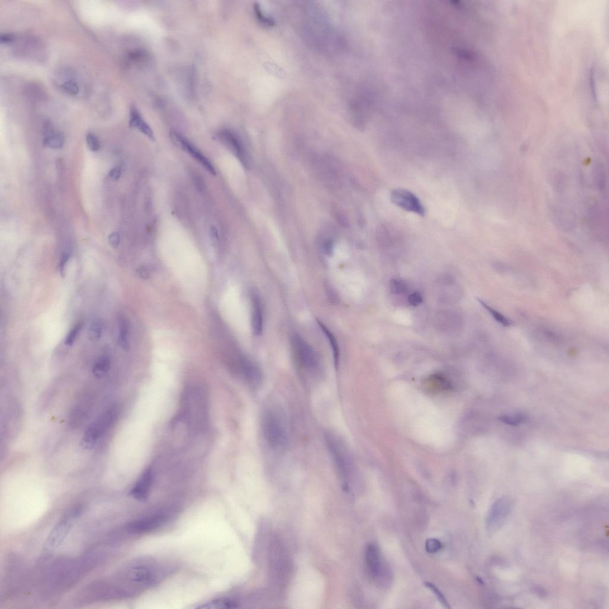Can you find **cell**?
<instances>
[{"mask_svg": "<svg viewBox=\"0 0 609 609\" xmlns=\"http://www.w3.org/2000/svg\"><path fill=\"white\" fill-rule=\"evenodd\" d=\"M163 572L153 561H137L125 567L116 580L110 582L118 598L130 597L158 583Z\"/></svg>", "mask_w": 609, "mask_h": 609, "instance_id": "1", "label": "cell"}, {"mask_svg": "<svg viewBox=\"0 0 609 609\" xmlns=\"http://www.w3.org/2000/svg\"><path fill=\"white\" fill-rule=\"evenodd\" d=\"M325 441L343 490L352 492L357 484L358 473L351 451L342 437L335 433L325 434Z\"/></svg>", "mask_w": 609, "mask_h": 609, "instance_id": "2", "label": "cell"}, {"mask_svg": "<svg viewBox=\"0 0 609 609\" xmlns=\"http://www.w3.org/2000/svg\"><path fill=\"white\" fill-rule=\"evenodd\" d=\"M264 439L270 447L276 451L285 450L289 445L288 428L282 412L276 409L264 412L262 418Z\"/></svg>", "mask_w": 609, "mask_h": 609, "instance_id": "3", "label": "cell"}, {"mask_svg": "<svg viewBox=\"0 0 609 609\" xmlns=\"http://www.w3.org/2000/svg\"><path fill=\"white\" fill-rule=\"evenodd\" d=\"M184 412L187 419L196 427H202L207 419V401L204 392L199 388L189 389L184 395Z\"/></svg>", "mask_w": 609, "mask_h": 609, "instance_id": "4", "label": "cell"}, {"mask_svg": "<svg viewBox=\"0 0 609 609\" xmlns=\"http://www.w3.org/2000/svg\"><path fill=\"white\" fill-rule=\"evenodd\" d=\"M80 509H74L58 521L49 533L46 540V548L54 549L61 546L70 532L75 521L80 514Z\"/></svg>", "mask_w": 609, "mask_h": 609, "instance_id": "5", "label": "cell"}, {"mask_svg": "<svg viewBox=\"0 0 609 609\" xmlns=\"http://www.w3.org/2000/svg\"><path fill=\"white\" fill-rule=\"evenodd\" d=\"M293 343L301 367L311 374L319 372L321 369L319 358L310 345L299 335L293 336Z\"/></svg>", "mask_w": 609, "mask_h": 609, "instance_id": "6", "label": "cell"}, {"mask_svg": "<svg viewBox=\"0 0 609 609\" xmlns=\"http://www.w3.org/2000/svg\"><path fill=\"white\" fill-rule=\"evenodd\" d=\"M512 502L510 498L498 500L490 509L487 518V529L490 533H495L503 526L512 510Z\"/></svg>", "mask_w": 609, "mask_h": 609, "instance_id": "7", "label": "cell"}, {"mask_svg": "<svg viewBox=\"0 0 609 609\" xmlns=\"http://www.w3.org/2000/svg\"><path fill=\"white\" fill-rule=\"evenodd\" d=\"M393 204L405 211L424 217L426 210L420 199L414 193L404 189H395L390 193Z\"/></svg>", "mask_w": 609, "mask_h": 609, "instance_id": "8", "label": "cell"}, {"mask_svg": "<svg viewBox=\"0 0 609 609\" xmlns=\"http://www.w3.org/2000/svg\"><path fill=\"white\" fill-rule=\"evenodd\" d=\"M270 548L271 572L275 579L281 582L290 571L289 557L285 548L277 540L271 543Z\"/></svg>", "mask_w": 609, "mask_h": 609, "instance_id": "9", "label": "cell"}, {"mask_svg": "<svg viewBox=\"0 0 609 609\" xmlns=\"http://www.w3.org/2000/svg\"><path fill=\"white\" fill-rule=\"evenodd\" d=\"M168 520V514L160 512L132 521L127 525L126 530L130 534L135 535L147 533L160 527Z\"/></svg>", "mask_w": 609, "mask_h": 609, "instance_id": "10", "label": "cell"}, {"mask_svg": "<svg viewBox=\"0 0 609 609\" xmlns=\"http://www.w3.org/2000/svg\"><path fill=\"white\" fill-rule=\"evenodd\" d=\"M365 562L368 571L373 578L382 580L386 578L388 571L383 563L382 554L376 545L370 544L367 546L365 553Z\"/></svg>", "mask_w": 609, "mask_h": 609, "instance_id": "11", "label": "cell"}, {"mask_svg": "<svg viewBox=\"0 0 609 609\" xmlns=\"http://www.w3.org/2000/svg\"><path fill=\"white\" fill-rule=\"evenodd\" d=\"M171 137L177 145H179L184 151L189 153L191 157L198 161L205 168L206 170L211 174L216 175V171L211 162L188 139L179 133L174 132V131L171 132Z\"/></svg>", "mask_w": 609, "mask_h": 609, "instance_id": "12", "label": "cell"}, {"mask_svg": "<svg viewBox=\"0 0 609 609\" xmlns=\"http://www.w3.org/2000/svg\"><path fill=\"white\" fill-rule=\"evenodd\" d=\"M240 373L250 386L257 388L262 383L263 376L260 368L249 358L242 357L240 360Z\"/></svg>", "mask_w": 609, "mask_h": 609, "instance_id": "13", "label": "cell"}, {"mask_svg": "<svg viewBox=\"0 0 609 609\" xmlns=\"http://www.w3.org/2000/svg\"><path fill=\"white\" fill-rule=\"evenodd\" d=\"M109 427L110 426L107 421L102 416L100 417L96 422L90 425L84 433L82 439L83 445L85 446V448L89 449L94 447L100 437L108 429Z\"/></svg>", "mask_w": 609, "mask_h": 609, "instance_id": "14", "label": "cell"}, {"mask_svg": "<svg viewBox=\"0 0 609 609\" xmlns=\"http://www.w3.org/2000/svg\"><path fill=\"white\" fill-rule=\"evenodd\" d=\"M153 482V474L147 470L142 475L135 486L131 490L130 495L138 501H145L148 497Z\"/></svg>", "mask_w": 609, "mask_h": 609, "instance_id": "15", "label": "cell"}, {"mask_svg": "<svg viewBox=\"0 0 609 609\" xmlns=\"http://www.w3.org/2000/svg\"><path fill=\"white\" fill-rule=\"evenodd\" d=\"M129 123L131 128L138 130L149 139L155 140L154 132L151 127L146 122L138 108L134 105L130 107Z\"/></svg>", "mask_w": 609, "mask_h": 609, "instance_id": "16", "label": "cell"}, {"mask_svg": "<svg viewBox=\"0 0 609 609\" xmlns=\"http://www.w3.org/2000/svg\"><path fill=\"white\" fill-rule=\"evenodd\" d=\"M252 302V326L255 335L260 336L263 331V311L260 296L256 292L251 295Z\"/></svg>", "mask_w": 609, "mask_h": 609, "instance_id": "17", "label": "cell"}, {"mask_svg": "<svg viewBox=\"0 0 609 609\" xmlns=\"http://www.w3.org/2000/svg\"><path fill=\"white\" fill-rule=\"evenodd\" d=\"M239 603L230 598H220L201 605L196 609H236L239 607Z\"/></svg>", "mask_w": 609, "mask_h": 609, "instance_id": "18", "label": "cell"}, {"mask_svg": "<svg viewBox=\"0 0 609 609\" xmlns=\"http://www.w3.org/2000/svg\"><path fill=\"white\" fill-rule=\"evenodd\" d=\"M218 137L234 154L237 155V157H239L241 152H240L238 140H237L235 134L230 132V130H221L218 133Z\"/></svg>", "mask_w": 609, "mask_h": 609, "instance_id": "19", "label": "cell"}, {"mask_svg": "<svg viewBox=\"0 0 609 609\" xmlns=\"http://www.w3.org/2000/svg\"><path fill=\"white\" fill-rule=\"evenodd\" d=\"M118 320V343L124 351L129 348V324L126 318L120 315Z\"/></svg>", "mask_w": 609, "mask_h": 609, "instance_id": "20", "label": "cell"}, {"mask_svg": "<svg viewBox=\"0 0 609 609\" xmlns=\"http://www.w3.org/2000/svg\"><path fill=\"white\" fill-rule=\"evenodd\" d=\"M46 136L43 139V145L53 149H58L64 144V136L60 133L54 132L53 128H50L45 132Z\"/></svg>", "mask_w": 609, "mask_h": 609, "instance_id": "21", "label": "cell"}, {"mask_svg": "<svg viewBox=\"0 0 609 609\" xmlns=\"http://www.w3.org/2000/svg\"><path fill=\"white\" fill-rule=\"evenodd\" d=\"M318 324L322 330L324 335H326L327 339L330 342L331 348H332L334 361H335V366L337 367L339 365L340 358V350L338 343L337 342L336 337L330 331L327 329V327L325 325L321 323V321H318Z\"/></svg>", "mask_w": 609, "mask_h": 609, "instance_id": "22", "label": "cell"}, {"mask_svg": "<svg viewBox=\"0 0 609 609\" xmlns=\"http://www.w3.org/2000/svg\"><path fill=\"white\" fill-rule=\"evenodd\" d=\"M437 319H439V325L440 327L444 329H454L455 326H457L458 320H460V318L458 317L457 314L451 313V312L446 313V312L443 313H440L439 317Z\"/></svg>", "mask_w": 609, "mask_h": 609, "instance_id": "23", "label": "cell"}, {"mask_svg": "<svg viewBox=\"0 0 609 609\" xmlns=\"http://www.w3.org/2000/svg\"><path fill=\"white\" fill-rule=\"evenodd\" d=\"M111 362L108 357H102L96 362L93 367L92 373L97 379H100L107 374L111 368Z\"/></svg>", "mask_w": 609, "mask_h": 609, "instance_id": "24", "label": "cell"}, {"mask_svg": "<svg viewBox=\"0 0 609 609\" xmlns=\"http://www.w3.org/2000/svg\"><path fill=\"white\" fill-rule=\"evenodd\" d=\"M103 331V324L99 320L93 321L90 324L88 332L89 338L91 341L97 342L101 339Z\"/></svg>", "mask_w": 609, "mask_h": 609, "instance_id": "25", "label": "cell"}, {"mask_svg": "<svg viewBox=\"0 0 609 609\" xmlns=\"http://www.w3.org/2000/svg\"><path fill=\"white\" fill-rule=\"evenodd\" d=\"M390 289L393 294L404 295L408 292L409 286L404 280L394 279L390 281Z\"/></svg>", "mask_w": 609, "mask_h": 609, "instance_id": "26", "label": "cell"}, {"mask_svg": "<svg viewBox=\"0 0 609 609\" xmlns=\"http://www.w3.org/2000/svg\"><path fill=\"white\" fill-rule=\"evenodd\" d=\"M478 301L480 302V304L482 305L484 308L486 309V310L490 312V314H491L493 318H494L496 321H498L499 323H501L505 326H510L511 324V321L509 320L507 318L504 317V315L501 313H499V312L496 311L494 310V309L490 307V306L486 304L485 302H484L483 301H481L480 299H478Z\"/></svg>", "mask_w": 609, "mask_h": 609, "instance_id": "27", "label": "cell"}, {"mask_svg": "<svg viewBox=\"0 0 609 609\" xmlns=\"http://www.w3.org/2000/svg\"><path fill=\"white\" fill-rule=\"evenodd\" d=\"M83 327V323L82 321L74 325V326L70 330L66 337H65L64 341L65 345L68 346L73 345L78 335H79L80 331L82 330Z\"/></svg>", "mask_w": 609, "mask_h": 609, "instance_id": "28", "label": "cell"}, {"mask_svg": "<svg viewBox=\"0 0 609 609\" xmlns=\"http://www.w3.org/2000/svg\"><path fill=\"white\" fill-rule=\"evenodd\" d=\"M62 91L70 95H76L79 92V87L73 80L65 81L60 86Z\"/></svg>", "mask_w": 609, "mask_h": 609, "instance_id": "29", "label": "cell"}, {"mask_svg": "<svg viewBox=\"0 0 609 609\" xmlns=\"http://www.w3.org/2000/svg\"><path fill=\"white\" fill-rule=\"evenodd\" d=\"M425 586H426L428 589L430 590V591L433 592V594L436 596L437 599H438V601L440 602V604L443 606V607L447 609L450 608L447 600H446L444 595H443V593L440 591L439 589L437 588L436 586L433 585L432 583L429 582L425 583Z\"/></svg>", "mask_w": 609, "mask_h": 609, "instance_id": "30", "label": "cell"}, {"mask_svg": "<svg viewBox=\"0 0 609 609\" xmlns=\"http://www.w3.org/2000/svg\"><path fill=\"white\" fill-rule=\"evenodd\" d=\"M442 543L436 539H429L426 542V550L430 554H435L441 550Z\"/></svg>", "mask_w": 609, "mask_h": 609, "instance_id": "31", "label": "cell"}, {"mask_svg": "<svg viewBox=\"0 0 609 609\" xmlns=\"http://www.w3.org/2000/svg\"><path fill=\"white\" fill-rule=\"evenodd\" d=\"M87 146L92 151H98L100 149L99 139L94 134L89 133L86 135Z\"/></svg>", "mask_w": 609, "mask_h": 609, "instance_id": "32", "label": "cell"}, {"mask_svg": "<svg viewBox=\"0 0 609 609\" xmlns=\"http://www.w3.org/2000/svg\"><path fill=\"white\" fill-rule=\"evenodd\" d=\"M254 10L255 12L256 16H257L259 21L264 24H266L267 26H272L274 24V21L270 18H268L262 13L260 5L258 4H255L254 5Z\"/></svg>", "mask_w": 609, "mask_h": 609, "instance_id": "33", "label": "cell"}, {"mask_svg": "<svg viewBox=\"0 0 609 609\" xmlns=\"http://www.w3.org/2000/svg\"><path fill=\"white\" fill-rule=\"evenodd\" d=\"M501 420L503 422L505 423L510 426H517L524 420V417L521 415H515V416H508L505 415L501 418Z\"/></svg>", "mask_w": 609, "mask_h": 609, "instance_id": "34", "label": "cell"}, {"mask_svg": "<svg viewBox=\"0 0 609 609\" xmlns=\"http://www.w3.org/2000/svg\"><path fill=\"white\" fill-rule=\"evenodd\" d=\"M423 300L422 295H421L420 293L418 292L411 293L408 298L409 304L411 306H413V307H417V306L422 304Z\"/></svg>", "mask_w": 609, "mask_h": 609, "instance_id": "35", "label": "cell"}, {"mask_svg": "<svg viewBox=\"0 0 609 609\" xmlns=\"http://www.w3.org/2000/svg\"><path fill=\"white\" fill-rule=\"evenodd\" d=\"M69 258L70 255L67 254V253H65V254H64L62 256L60 263H59V270H60L61 276H64L65 267H66V264Z\"/></svg>", "mask_w": 609, "mask_h": 609, "instance_id": "36", "label": "cell"}, {"mask_svg": "<svg viewBox=\"0 0 609 609\" xmlns=\"http://www.w3.org/2000/svg\"><path fill=\"white\" fill-rule=\"evenodd\" d=\"M108 241L113 248H117L120 244V237L119 234L115 232L111 234L108 237Z\"/></svg>", "mask_w": 609, "mask_h": 609, "instance_id": "37", "label": "cell"}, {"mask_svg": "<svg viewBox=\"0 0 609 609\" xmlns=\"http://www.w3.org/2000/svg\"><path fill=\"white\" fill-rule=\"evenodd\" d=\"M14 39V36L11 33H3L0 35V42L2 44H9Z\"/></svg>", "mask_w": 609, "mask_h": 609, "instance_id": "38", "label": "cell"}, {"mask_svg": "<svg viewBox=\"0 0 609 609\" xmlns=\"http://www.w3.org/2000/svg\"><path fill=\"white\" fill-rule=\"evenodd\" d=\"M121 171L118 167L112 168L108 173V176L112 180H117L120 179Z\"/></svg>", "mask_w": 609, "mask_h": 609, "instance_id": "39", "label": "cell"}, {"mask_svg": "<svg viewBox=\"0 0 609 609\" xmlns=\"http://www.w3.org/2000/svg\"><path fill=\"white\" fill-rule=\"evenodd\" d=\"M137 272L138 273L139 276L142 278L143 279H147L149 277L148 270H146V268L145 267H139L138 269L137 270Z\"/></svg>", "mask_w": 609, "mask_h": 609, "instance_id": "40", "label": "cell"}, {"mask_svg": "<svg viewBox=\"0 0 609 609\" xmlns=\"http://www.w3.org/2000/svg\"><path fill=\"white\" fill-rule=\"evenodd\" d=\"M211 235L212 237V239H213L214 240H217L218 239V234L217 230L216 228H215L214 226L211 227Z\"/></svg>", "mask_w": 609, "mask_h": 609, "instance_id": "41", "label": "cell"}]
</instances>
